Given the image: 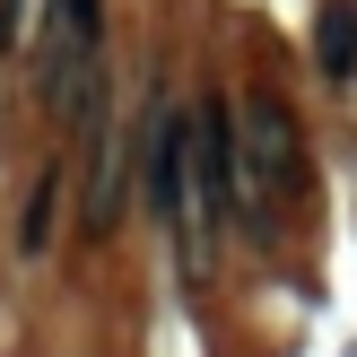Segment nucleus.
I'll return each mask as SVG.
<instances>
[{"label": "nucleus", "mask_w": 357, "mask_h": 357, "mask_svg": "<svg viewBox=\"0 0 357 357\" xmlns=\"http://www.w3.org/2000/svg\"><path fill=\"white\" fill-rule=\"evenodd\" d=\"M139 201L149 218L174 236L192 279H209V227H201V201H192V105H166L157 96L139 114Z\"/></svg>", "instance_id": "1"}, {"label": "nucleus", "mask_w": 357, "mask_h": 357, "mask_svg": "<svg viewBox=\"0 0 357 357\" xmlns=\"http://www.w3.org/2000/svg\"><path fill=\"white\" fill-rule=\"evenodd\" d=\"M35 79H44V105L70 131L105 122V0H52L44 44H35Z\"/></svg>", "instance_id": "2"}, {"label": "nucleus", "mask_w": 357, "mask_h": 357, "mask_svg": "<svg viewBox=\"0 0 357 357\" xmlns=\"http://www.w3.org/2000/svg\"><path fill=\"white\" fill-rule=\"evenodd\" d=\"M236 131H244V166H253V183L271 192V209L288 218L296 201H305V131H296V114H288V96L279 87H244V114H236Z\"/></svg>", "instance_id": "3"}, {"label": "nucleus", "mask_w": 357, "mask_h": 357, "mask_svg": "<svg viewBox=\"0 0 357 357\" xmlns=\"http://www.w3.org/2000/svg\"><path fill=\"white\" fill-rule=\"evenodd\" d=\"M236 174H244V131H236V105H227V96H201V105H192V201H201V227H209V236L227 227Z\"/></svg>", "instance_id": "4"}, {"label": "nucleus", "mask_w": 357, "mask_h": 357, "mask_svg": "<svg viewBox=\"0 0 357 357\" xmlns=\"http://www.w3.org/2000/svg\"><path fill=\"white\" fill-rule=\"evenodd\" d=\"M131 174H139V139H122L114 122H96V131H87V192H79V227L87 236H114L122 227Z\"/></svg>", "instance_id": "5"}, {"label": "nucleus", "mask_w": 357, "mask_h": 357, "mask_svg": "<svg viewBox=\"0 0 357 357\" xmlns=\"http://www.w3.org/2000/svg\"><path fill=\"white\" fill-rule=\"evenodd\" d=\"M314 70L331 87H357V0H323V17H314Z\"/></svg>", "instance_id": "6"}, {"label": "nucleus", "mask_w": 357, "mask_h": 357, "mask_svg": "<svg viewBox=\"0 0 357 357\" xmlns=\"http://www.w3.org/2000/svg\"><path fill=\"white\" fill-rule=\"evenodd\" d=\"M52 227H61V166H44V174L26 183V201H17V227H9V244H17L26 261H44V253H52Z\"/></svg>", "instance_id": "7"}]
</instances>
